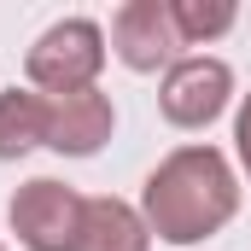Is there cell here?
<instances>
[{"label":"cell","instance_id":"obj_4","mask_svg":"<svg viewBox=\"0 0 251 251\" xmlns=\"http://www.w3.org/2000/svg\"><path fill=\"white\" fill-rule=\"evenodd\" d=\"M234 100V70L210 53H181L158 82V105L176 128H210Z\"/></svg>","mask_w":251,"mask_h":251},{"label":"cell","instance_id":"obj_8","mask_svg":"<svg viewBox=\"0 0 251 251\" xmlns=\"http://www.w3.org/2000/svg\"><path fill=\"white\" fill-rule=\"evenodd\" d=\"M35 146H47V94L6 88L0 94V158H24Z\"/></svg>","mask_w":251,"mask_h":251},{"label":"cell","instance_id":"obj_6","mask_svg":"<svg viewBox=\"0 0 251 251\" xmlns=\"http://www.w3.org/2000/svg\"><path fill=\"white\" fill-rule=\"evenodd\" d=\"M117 128V105L111 94L100 88H82V94H53L47 100V146L59 158H94Z\"/></svg>","mask_w":251,"mask_h":251},{"label":"cell","instance_id":"obj_1","mask_svg":"<svg viewBox=\"0 0 251 251\" xmlns=\"http://www.w3.org/2000/svg\"><path fill=\"white\" fill-rule=\"evenodd\" d=\"M240 210V176L228 164V152L193 140L176 146L140 187V216L158 240L170 246H199L210 234H222Z\"/></svg>","mask_w":251,"mask_h":251},{"label":"cell","instance_id":"obj_7","mask_svg":"<svg viewBox=\"0 0 251 251\" xmlns=\"http://www.w3.org/2000/svg\"><path fill=\"white\" fill-rule=\"evenodd\" d=\"M76 251H152V228H146L140 204H128V199H88Z\"/></svg>","mask_w":251,"mask_h":251},{"label":"cell","instance_id":"obj_9","mask_svg":"<svg viewBox=\"0 0 251 251\" xmlns=\"http://www.w3.org/2000/svg\"><path fill=\"white\" fill-rule=\"evenodd\" d=\"M234 18H240L234 0H170V24H176L181 47H204V41L228 35Z\"/></svg>","mask_w":251,"mask_h":251},{"label":"cell","instance_id":"obj_11","mask_svg":"<svg viewBox=\"0 0 251 251\" xmlns=\"http://www.w3.org/2000/svg\"><path fill=\"white\" fill-rule=\"evenodd\" d=\"M0 251H6V240H0Z\"/></svg>","mask_w":251,"mask_h":251},{"label":"cell","instance_id":"obj_2","mask_svg":"<svg viewBox=\"0 0 251 251\" xmlns=\"http://www.w3.org/2000/svg\"><path fill=\"white\" fill-rule=\"evenodd\" d=\"M105 29L94 24V18H59V24H47L41 35H35V47L24 53V76H29V88L35 94H82V88H94L100 82V70H105Z\"/></svg>","mask_w":251,"mask_h":251},{"label":"cell","instance_id":"obj_10","mask_svg":"<svg viewBox=\"0 0 251 251\" xmlns=\"http://www.w3.org/2000/svg\"><path fill=\"white\" fill-rule=\"evenodd\" d=\"M234 152H240V164H246V176H251V94L234 111Z\"/></svg>","mask_w":251,"mask_h":251},{"label":"cell","instance_id":"obj_5","mask_svg":"<svg viewBox=\"0 0 251 251\" xmlns=\"http://www.w3.org/2000/svg\"><path fill=\"white\" fill-rule=\"evenodd\" d=\"M111 53L128 70H170L181 59V35L170 24V0H123L111 18Z\"/></svg>","mask_w":251,"mask_h":251},{"label":"cell","instance_id":"obj_3","mask_svg":"<svg viewBox=\"0 0 251 251\" xmlns=\"http://www.w3.org/2000/svg\"><path fill=\"white\" fill-rule=\"evenodd\" d=\"M82 193L70 181H53V176H35L12 193L6 216H12V234L29 251H76V228H82Z\"/></svg>","mask_w":251,"mask_h":251}]
</instances>
